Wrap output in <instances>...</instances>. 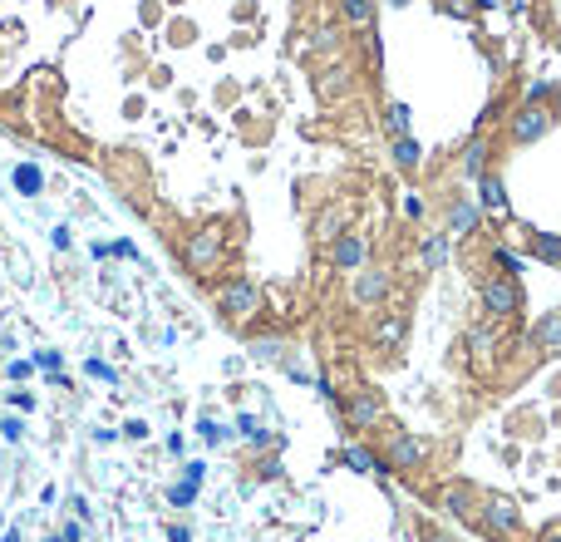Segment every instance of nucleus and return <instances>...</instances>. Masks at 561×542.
I'll list each match as a JSON object with an SVG mask.
<instances>
[{
  "instance_id": "obj_16",
  "label": "nucleus",
  "mask_w": 561,
  "mask_h": 542,
  "mask_svg": "<svg viewBox=\"0 0 561 542\" xmlns=\"http://www.w3.org/2000/svg\"><path fill=\"white\" fill-rule=\"evenodd\" d=\"M251 355L280 365V360H286V341H280V335H261V341H251Z\"/></svg>"
},
{
  "instance_id": "obj_2",
  "label": "nucleus",
  "mask_w": 561,
  "mask_h": 542,
  "mask_svg": "<svg viewBox=\"0 0 561 542\" xmlns=\"http://www.w3.org/2000/svg\"><path fill=\"white\" fill-rule=\"evenodd\" d=\"M483 306L493 311V316H512V311L522 306V291L512 276H487L483 281Z\"/></svg>"
},
{
  "instance_id": "obj_4",
  "label": "nucleus",
  "mask_w": 561,
  "mask_h": 542,
  "mask_svg": "<svg viewBox=\"0 0 561 542\" xmlns=\"http://www.w3.org/2000/svg\"><path fill=\"white\" fill-rule=\"evenodd\" d=\"M444 217H448V232L444 237H468L473 227H478V202H468L463 192H454L448 208H444Z\"/></svg>"
},
{
  "instance_id": "obj_11",
  "label": "nucleus",
  "mask_w": 561,
  "mask_h": 542,
  "mask_svg": "<svg viewBox=\"0 0 561 542\" xmlns=\"http://www.w3.org/2000/svg\"><path fill=\"white\" fill-rule=\"evenodd\" d=\"M423 163V148H419V138L404 134V138H394V168L399 173H413V168Z\"/></svg>"
},
{
  "instance_id": "obj_35",
  "label": "nucleus",
  "mask_w": 561,
  "mask_h": 542,
  "mask_svg": "<svg viewBox=\"0 0 561 542\" xmlns=\"http://www.w3.org/2000/svg\"><path fill=\"white\" fill-rule=\"evenodd\" d=\"M542 542H561V533H546V537H542Z\"/></svg>"
},
{
  "instance_id": "obj_9",
  "label": "nucleus",
  "mask_w": 561,
  "mask_h": 542,
  "mask_svg": "<svg viewBox=\"0 0 561 542\" xmlns=\"http://www.w3.org/2000/svg\"><path fill=\"white\" fill-rule=\"evenodd\" d=\"M419 459H423L419 439H413V434H394V444H389V468H413Z\"/></svg>"
},
{
  "instance_id": "obj_25",
  "label": "nucleus",
  "mask_w": 561,
  "mask_h": 542,
  "mask_svg": "<svg viewBox=\"0 0 561 542\" xmlns=\"http://www.w3.org/2000/svg\"><path fill=\"white\" fill-rule=\"evenodd\" d=\"M493 261H497V267H503V271L512 276V281H517V271H522V257H512L507 247H497V251H493Z\"/></svg>"
},
{
  "instance_id": "obj_30",
  "label": "nucleus",
  "mask_w": 561,
  "mask_h": 542,
  "mask_svg": "<svg viewBox=\"0 0 561 542\" xmlns=\"http://www.w3.org/2000/svg\"><path fill=\"white\" fill-rule=\"evenodd\" d=\"M168 542H192V537H188V527H173V533H168Z\"/></svg>"
},
{
  "instance_id": "obj_1",
  "label": "nucleus",
  "mask_w": 561,
  "mask_h": 542,
  "mask_svg": "<svg viewBox=\"0 0 561 542\" xmlns=\"http://www.w3.org/2000/svg\"><path fill=\"white\" fill-rule=\"evenodd\" d=\"M552 124H556V114L546 104H522L517 114H512V124H507V138L517 143V148H527V143L552 134Z\"/></svg>"
},
{
  "instance_id": "obj_27",
  "label": "nucleus",
  "mask_w": 561,
  "mask_h": 542,
  "mask_svg": "<svg viewBox=\"0 0 561 542\" xmlns=\"http://www.w3.org/2000/svg\"><path fill=\"white\" fill-rule=\"evenodd\" d=\"M448 508H454V513H473V508H468V493H463V488L448 493Z\"/></svg>"
},
{
  "instance_id": "obj_5",
  "label": "nucleus",
  "mask_w": 561,
  "mask_h": 542,
  "mask_svg": "<svg viewBox=\"0 0 561 542\" xmlns=\"http://www.w3.org/2000/svg\"><path fill=\"white\" fill-rule=\"evenodd\" d=\"M478 212H497V217L507 212V188H503V178H497L493 168L478 178Z\"/></svg>"
},
{
  "instance_id": "obj_15",
  "label": "nucleus",
  "mask_w": 561,
  "mask_h": 542,
  "mask_svg": "<svg viewBox=\"0 0 561 542\" xmlns=\"http://www.w3.org/2000/svg\"><path fill=\"white\" fill-rule=\"evenodd\" d=\"M487 527H497V533H517V508L512 503H487Z\"/></svg>"
},
{
  "instance_id": "obj_3",
  "label": "nucleus",
  "mask_w": 561,
  "mask_h": 542,
  "mask_svg": "<svg viewBox=\"0 0 561 542\" xmlns=\"http://www.w3.org/2000/svg\"><path fill=\"white\" fill-rule=\"evenodd\" d=\"M217 306L227 311V321H247L256 306H261V296H256V286L251 281H227L222 286V296H217Z\"/></svg>"
},
{
  "instance_id": "obj_21",
  "label": "nucleus",
  "mask_w": 561,
  "mask_h": 542,
  "mask_svg": "<svg viewBox=\"0 0 561 542\" xmlns=\"http://www.w3.org/2000/svg\"><path fill=\"white\" fill-rule=\"evenodd\" d=\"M444 257H448V237H444V232H434L429 242H423V261H429V267L438 271V267H444Z\"/></svg>"
},
{
  "instance_id": "obj_13",
  "label": "nucleus",
  "mask_w": 561,
  "mask_h": 542,
  "mask_svg": "<svg viewBox=\"0 0 561 542\" xmlns=\"http://www.w3.org/2000/svg\"><path fill=\"white\" fill-rule=\"evenodd\" d=\"M198 484H202V464H188V478L168 493V498H173V508H188V503L198 498Z\"/></svg>"
},
{
  "instance_id": "obj_14",
  "label": "nucleus",
  "mask_w": 561,
  "mask_h": 542,
  "mask_svg": "<svg viewBox=\"0 0 561 542\" xmlns=\"http://www.w3.org/2000/svg\"><path fill=\"white\" fill-rule=\"evenodd\" d=\"M536 345H542V351H561V311L536 321Z\"/></svg>"
},
{
  "instance_id": "obj_6",
  "label": "nucleus",
  "mask_w": 561,
  "mask_h": 542,
  "mask_svg": "<svg viewBox=\"0 0 561 542\" xmlns=\"http://www.w3.org/2000/svg\"><path fill=\"white\" fill-rule=\"evenodd\" d=\"M217 247H222V242H217V232H198V237L188 242V267H192V271H207V267L217 261Z\"/></svg>"
},
{
  "instance_id": "obj_17",
  "label": "nucleus",
  "mask_w": 561,
  "mask_h": 542,
  "mask_svg": "<svg viewBox=\"0 0 561 542\" xmlns=\"http://www.w3.org/2000/svg\"><path fill=\"white\" fill-rule=\"evenodd\" d=\"M527 237H532V257L561 261V237H552V232H527Z\"/></svg>"
},
{
  "instance_id": "obj_34",
  "label": "nucleus",
  "mask_w": 561,
  "mask_h": 542,
  "mask_svg": "<svg viewBox=\"0 0 561 542\" xmlns=\"http://www.w3.org/2000/svg\"><path fill=\"white\" fill-rule=\"evenodd\" d=\"M429 542H454V537H444V533H434V537H429Z\"/></svg>"
},
{
  "instance_id": "obj_19",
  "label": "nucleus",
  "mask_w": 561,
  "mask_h": 542,
  "mask_svg": "<svg viewBox=\"0 0 561 542\" xmlns=\"http://www.w3.org/2000/svg\"><path fill=\"white\" fill-rule=\"evenodd\" d=\"M340 10H345L350 26H370L374 20V0H340Z\"/></svg>"
},
{
  "instance_id": "obj_18",
  "label": "nucleus",
  "mask_w": 561,
  "mask_h": 542,
  "mask_svg": "<svg viewBox=\"0 0 561 542\" xmlns=\"http://www.w3.org/2000/svg\"><path fill=\"white\" fill-rule=\"evenodd\" d=\"M384 128H389V138H404L409 134V104H389L384 108Z\"/></svg>"
},
{
  "instance_id": "obj_29",
  "label": "nucleus",
  "mask_w": 561,
  "mask_h": 542,
  "mask_svg": "<svg viewBox=\"0 0 561 542\" xmlns=\"http://www.w3.org/2000/svg\"><path fill=\"white\" fill-rule=\"evenodd\" d=\"M458 5H463V10H493L497 0H458Z\"/></svg>"
},
{
  "instance_id": "obj_22",
  "label": "nucleus",
  "mask_w": 561,
  "mask_h": 542,
  "mask_svg": "<svg viewBox=\"0 0 561 542\" xmlns=\"http://www.w3.org/2000/svg\"><path fill=\"white\" fill-rule=\"evenodd\" d=\"M468 345H473V355H478V360H487V355L497 351V335H493V331H483V325H478V331L468 335Z\"/></svg>"
},
{
  "instance_id": "obj_23",
  "label": "nucleus",
  "mask_w": 561,
  "mask_h": 542,
  "mask_svg": "<svg viewBox=\"0 0 561 542\" xmlns=\"http://www.w3.org/2000/svg\"><path fill=\"white\" fill-rule=\"evenodd\" d=\"M345 464H350V468H360V474H374V468H380L370 449H345Z\"/></svg>"
},
{
  "instance_id": "obj_20",
  "label": "nucleus",
  "mask_w": 561,
  "mask_h": 542,
  "mask_svg": "<svg viewBox=\"0 0 561 542\" xmlns=\"http://www.w3.org/2000/svg\"><path fill=\"white\" fill-rule=\"evenodd\" d=\"M311 50H315V55H331V50H340V30H335V26H321V30L311 35Z\"/></svg>"
},
{
  "instance_id": "obj_28",
  "label": "nucleus",
  "mask_w": 561,
  "mask_h": 542,
  "mask_svg": "<svg viewBox=\"0 0 561 542\" xmlns=\"http://www.w3.org/2000/svg\"><path fill=\"white\" fill-rule=\"evenodd\" d=\"M404 212L413 217V222H419V217H423V202H419V198H404Z\"/></svg>"
},
{
  "instance_id": "obj_10",
  "label": "nucleus",
  "mask_w": 561,
  "mask_h": 542,
  "mask_svg": "<svg viewBox=\"0 0 561 542\" xmlns=\"http://www.w3.org/2000/svg\"><path fill=\"white\" fill-rule=\"evenodd\" d=\"M380 419V394H355L350 400V429H370Z\"/></svg>"
},
{
  "instance_id": "obj_33",
  "label": "nucleus",
  "mask_w": 561,
  "mask_h": 542,
  "mask_svg": "<svg viewBox=\"0 0 561 542\" xmlns=\"http://www.w3.org/2000/svg\"><path fill=\"white\" fill-rule=\"evenodd\" d=\"M384 5H394V10H404V5H409V0H384Z\"/></svg>"
},
{
  "instance_id": "obj_8",
  "label": "nucleus",
  "mask_w": 561,
  "mask_h": 542,
  "mask_svg": "<svg viewBox=\"0 0 561 542\" xmlns=\"http://www.w3.org/2000/svg\"><path fill=\"white\" fill-rule=\"evenodd\" d=\"M331 261H335L340 271H360V261H364V242H360V237H335Z\"/></svg>"
},
{
  "instance_id": "obj_7",
  "label": "nucleus",
  "mask_w": 561,
  "mask_h": 542,
  "mask_svg": "<svg viewBox=\"0 0 561 542\" xmlns=\"http://www.w3.org/2000/svg\"><path fill=\"white\" fill-rule=\"evenodd\" d=\"M389 296V276L384 271H360L355 276V301L360 306H374V301Z\"/></svg>"
},
{
  "instance_id": "obj_12",
  "label": "nucleus",
  "mask_w": 561,
  "mask_h": 542,
  "mask_svg": "<svg viewBox=\"0 0 561 542\" xmlns=\"http://www.w3.org/2000/svg\"><path fill=\"white\" fill-rule=\"evenodd\" d=\"M463 173H468V178H483V173H487V138H483V134L473 138L468 148H463Z\"/></svg>"
},
{
  "instance_id": "obj_26",
  "label": "nucleus",
  "mask_w": 561,
  "mask_h": 542,
  "mask_svg": "<svg viewBox=\"0 0 561 542\" xmlns=\"http://www.w3.org/2000/svg\"><path fill=\"white\" fill-rule=\"evenodd\" d=\"M552 89H556V84H532V89H527V104H546V99H552Z\"/></svg>"
},
{
  "instance_id": "obj_24",
  "label": "nucleus",
  "mask_w": 561,
  "mask_h": 542,
  "mask_svg": "<svg viewBox=\"0 0 561 542\" xmlns=\"http://www.w3.org/2000/svg\"><path fill=\"white\" fill-rule=\"evenodd\" d=\"M15 188L20 192H40V168H30V163L15 168Z\"/></svg>"
},
{
  "instance_id": "obj_32",
  "label": "nucleus",
  "mask_w": 561,
  "mask_h": 542,
  "mask_svg": "<svg viewBox=\"0 0 561 542\" xmlns=\"http://www.w3.org/2000/svg\"><path fill=\"white\" fill-rule=\"evenodd\" d=\"M507 10H512V15H522V10H527V0H507Z\"/></svg>"
},
{
  "instance_id": "obj_31",
  "label": "nucleus",
  "mask_w": 561,
  "mask_h": 542,
  "mask_svg": "<svg viewBox=\"0 0 561 542\" xmlns=\"http://www.w3.org/2000/svg\"><path fill=\"white\" fill-rule=\"evenodd\" d=\"M552 114L561 118V84H556V89H552Z\"/></svg>"
}]
</instances>
